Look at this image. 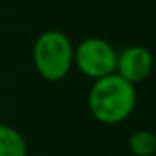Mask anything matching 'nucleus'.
Instances as JSON below:
<instances>
[{
  "instance_id": "f257e3e1",
  "label": "nucleus",
  "mask_w": 156,
  "mask_h": 156,
  "mask_svg": "<svg viewBox=\"0 0 156 156\" xmlns=\"http://www.w3.org/2000/svg\"><path fill=\"white\" fill-rule=\"evenodd\" d=\"M138 101L136 86L112 72L92 81L87 92V108L98 122L116 126L133 114Z\"/></svg>"
},
{
  "instance_id": "f03ea898",
  "label": "nucleus",
  "mask_w": 156,
  "mask_h": 156,
  "mask_svg": "<svg viewBox=\"0 0 156 156\" xmlns=\"http://www.w3.org/2000/svg\"><path fill=\"white\" fill-rule=\"evenodd\" d=\"M32 62L41 77L49 82L66 79L74 67V44L61 30H45L35 39Z\"/></svg>"
},
{
  "instance_id": "7ed1b4c3",
  "label": "nucleus",
  "mask_w": 156,
  "mask_h": 156,
  "mask_svg": "<svg viewBox=\"0 0 156 156\" xmlns=\"http://www.w3.org/2000/svg\"><path fill=\"white\" fill-rule=\"evenodd\" d=\"M116 49L106 39L87 37L74 47V67L96 81L116 72Z\"/></svg>"
},
{
  "instance_id": "20e7f679",
  "label": "nucleus",
  "mask_w": 156,
  "mask_h": 156,
  "mask_svg": "<svg viewBox=\"0 0 156 156\" xmlns=\"http://www.w3.org/2000/svg\"><path fill=\"white\" fill-rule=\"evenodd\" d=\"M153 66V54L143 45H129L116 55V74L134 86L141 84L151 76Z\"/></svg>"
},
{
  "instance_id": "39448f33",
  "label": "nucleus",
  "mask_w": 156,
  "mask_h": 156,
  "mask_svg": "<svg viewBox=\"0 0 156 156\" xmlns=\"http://www.w3.org/2000/svg\"><path fill=\"white\" fill-rule=\"evenodd\" d=\"M27 153L24 134L12 126L0 124V156H27Z\"/></svg>"
},
{
  "instance_id": "423d86ee",
  "label": "nucleus",
  "mask_w": 156,
  "mask_h": 156,
  "mask_svg": "<svg viewBox=\"0 0 156 156\" xmlns=\"http://www.w3.org/2000/svg\"><path fill=\"white\" fill-rule=\"evenodd\" d=\"M128 149L133 156H153L156 154V133L149 129H138L128 141Z\"/></svg>"
}]
</instances>
